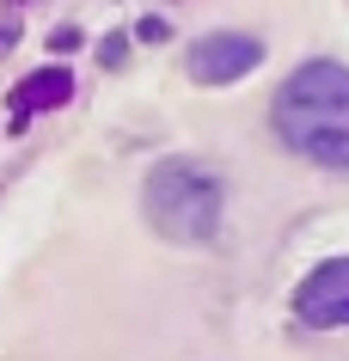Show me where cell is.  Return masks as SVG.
I'll use <instances>...</instances> for the list:
<instances>
[{
    "instance_id": "6da1fadb",
    "label": "cell",
    "mask_w": 349,
    "mask_h": 361,
    "mask_svg": "<svg viewBox=\"0 0 349 361\" xmlns=\"http://www.w3.org/2000/svg\"><path fill=\"white\" fill-rule=\"evenodd\" d=\"M270 123L288 153L349 171V68L343 61H300L276 92Z\"/></svg>"
},
{
    "instance_id": "7a4b0ae2",
    "label": "cell",
    "mask_w": 349,
    "mask_h": 361,
    "mask_svg": "<svg viewBox=\"0 0 349 361\" xmlns=\"http://www.w3.org/2000/svg\"><path fill=\"white\" fill-rule=\"evenodd\" d=\"M147 227L172 245H209L227 214V178L202 159H159L141 190Z\"/></svg>"
},
{
    "instance_id": "3957f363",
    "label": "cell",
    "mask_w": 349,
    "mask_h": 361,
    "mask_svg": "<svg viewBox=\"0 0 349 361\" xmlns=\"http://www.w3.org/2000/svg\"><path fill=\"white\" fill-rule=\"evenodd\" d=\"M264 61V43L252 31H209V37L190 43V80L196 86H233V80H245Z\"/></svg>"
},
{
    "instance_id": "277c9868",
    "label": "cell",
    "mask_w": 349,
    "mask_h": 361,
    "mask_svg": "<svg viewBox=\"0 0 349 361\" xmlns=\"http://www.w3.org/2000/svg\"><path fill=\"white\" fill-rule=\"evenodd\" d=\"M294 319L307 331H343L349 324V257H325L307 269V282L294 288Z\"/></svg>"
},
{
    "instance_id": "5b68a950",
    "label": "cell",
    "mask_w": 349,
    "mask_h": 361,
    "mask_svg": "<svg viewBox=\"0 0 349 361\" xmlns=\"http://www.w3.org/2000/svg\"><path fill=\"white\" fill-rule=\"evenodd\" d=\"M74 98V74L68 68H43V74H31L19 86V98H13V123H25L31 111H56V104H68Z\"/></svg>"
},
{
    "instance_id": "8992f818",
    "label": "cell",
    "mask_w": 349,
    "mask_h": 361,
    "mask_svg": "<svg viewBox=\"0 0 349 361\" xmlns=\"http://www.w3.org/2000/svg\"><path fill=\"white\" fill-rule=\"evenodd\" d=\"M135 37H141V43H166V19H141Z\"/></svg>"
}]
</instances>
